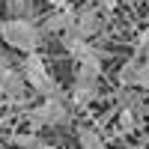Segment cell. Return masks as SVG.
Returning <instances> with one entry per match:
<instances>
[{"label":"cell","mask_w":149,"mask_h":149,"mask_svg":"<svg viewBox=\"0 0 149 149\" xmlns=\"http://www.w3.org/2000/svg\"><path fill=\"white\" fill-rule=\"evenodd\" d=\"M0 36H3V45L12 48L18 54H33L42 48V39H45V30L39 21L33 18H6L0 21Z\"/></svg>","instance_id":"cell-1"},{"label":"cell","mask_w":149,"mask_h":149,"mask_svg":"<svg viewBox=\"0 0 149 149\" xmlns=\"http://www.w3.org/2000/svg\"><path fill=\"white\" fill-rule=\"evenodd\" d=\"M21 72H24V78H27V84L33 86L36 93H42L45 98H48V95H63V93H60V84L51 78V72H48V66H45V60H42L39 51L24 54Z\"/></svg>","instance_id":"cell-2"},{"label":"cell","mask_w":149,"mask_h":149,"mask_svg":"<svg viewBox=\"0 0 149 149\" xmlns=\"http://www.w3.org/2000/svg\"><path fill=\"white\" fill-rule=\"evenodd\" d=\"M72 107L74 104H66L63 95H48L45 102L33 110V128H60V125H69L72 122Z\"/></svg>","instance_id":"cell-3"},{"label":"cell","mask_w":149,"mask_h":149,"mask_svg":"<svg viewBox=\"0 0 149 149\" xmlns=\"http://www.w3.org/2000/svg\"><path fill=\"white\" fill-rule=\"evenodd\" d=\"M98 81H102L98 72L74 66V81H72V90H69V102L74 107H90L98 98Z\"/></svg>","instance_id":"cell-4"},{"label":"cell","mask_w":149,"mask_h":149,"mask_svg":"<svg viewBox=\"0 0 149 149\" xmlns=\"http://www.w3.org/2000/svg\"><path fill=\"white\" fill-rule=\"evenodd\" d=\"M104 30V18H102V9L95 3H84L78 9V18H74V30L69 36H81V39H95L98 33ZM66 39V36H63Z\"/></svg>","instance_id":"cell-5"},{"label":"cell","mask_w":149,"mask_h":149,"mask_svg":"<svg viewBox=\"0 0 149 149\" xmlns=\"http://www.w3.org/2000/svg\"><path fill=\"white\" fill-rule=\"evenodd\" d=\"M116 81H119V86H137V90L149 93V63L140 60V57H131L128 63L119 69Z\"/></svg>","instance_id":"cell-6"},{"label":"cell","mask_w":149,"mask_h":149,"mask_svg":"<svg viewBox=\"0 0 149 149\" xmlns=\"http://www.w3.org/2000/svg\"><path fill=\"white\" fill-rule=\"evenodd\" d=\"M74 18H78V12H74V9H69V6H54V9L42 18V30H45V36H51V33L69 36V33L74 30Z\"/></svg>","instance_id":"cell-7"},{"label":"cell","mask_w":149,"mask_h":149,"mask_svg":"<svg viewBox=\"0 0 149 149\" xmlns=\"http://www.w3.org/2000/svg\"><path fill=\"white\" fill-rule=\"evenodd\" d=\"M137 122H140L137 107H116V128H119V134H134L137 131Z\"/></svg>","instance_id":"cell-8"},{"label":"cell","mask_w":149,"mask_h":149,"mask_svg":"<svg viewBox=\"0 0 149 149\" xmlns=\"http://www.w3.org/2000/svg\"><path fill=\"white\" fill-rule=\"evenodd\" d=\"M78 146L81 149H107L104 137L95 128H90V125H78Z\"/></svg>","instance_id":"cell-9"},{"label":"cell","mask_w":149,"mask_h":149,"mask_svg":"<svg viewBox=\"0 0 149 149\" xmlns=\"http://www.w3.org/2000/svg\"><path fill=\"white\" fill-rule=\"evenodd\" d=\"M12 18H33L36 21V0H3Z\"/></svg>","instance_id":"cell-10"},{"label":"cell","mask_w":149,"mask_h":149,"mask_svg":"<svg viewBox=\"0 0 149 149\" xmlns=\"http://www.w3.org/2000/svg\"><path fill=\"white\" fill-rule=\"evenodd\" d=\"M12 143L21 146V149H36V146L42 143V137H36V134L30 131V134H18V137H12Z\"/></svg>","instance_id":"cell-11"},{"label":"cell","mask_w":149,"mask_h":149,"mask_svg":"<svg viewBox=\"0 0 149 149\" xmlns=\"http://www.w3.org/2000/svg\"><path fill=\"white\" fill-rule=\"evenodd\" d=\"M149 45V27H143L140 30V36H137V42H134V54H143V48Z\"/></svg>","instance_id":"cell-12"},{"label":"cell","mask_w":149,"mask_h":149,"mask_svg":"<svg viewBox=\"0 0 149 149\" xmlns=\"http://www.w3.org/2000/svg\"><path fill=\"white\" fill-rule=\"evenodd\" d=\"M102 6H104V9H107V12H113V9H116V6H119V0H102Z\"/></svg>","instance_id":"cell-13"},{"label":"cell","mask_w":149,"mask_h":149,"mask_svg":"<svg viewBox=\"0 0 149 149\" xmlns=\"http://www.w3.org/2000/svg\"><path fill=\"white\" fill-rule=\"evenodd\" d=\"M134 57H140V60H146V63H149V45L143 48V54H134Z\"/></svg>","instance_id":"cell-14"},{"label":"cell","mask_w":149,"mask_h":149,"mask_svg":"<svg viewBox=\"0 0 149 149\" xmlns=\"http://www.w3.org/2000/svg\"><path fill=\"white\" fill-rule=\"evenodd\" d=\"M51 6H69V0H48Z\"/></svg>","instance_id":"cell-15"},{"label":"cell","mask_w":149,"mask_h":149,"mask_svg":"<svg viewBox=\"0 0 149 149\" xmlns=\"http://www.w3.org/2000/svg\"><path fill=\"white\" fill-rule=\"evenodd\" d=\"M128 149H146V146H128Z\"/></svg>","instance_id":"cell-16"}]
</instances>
